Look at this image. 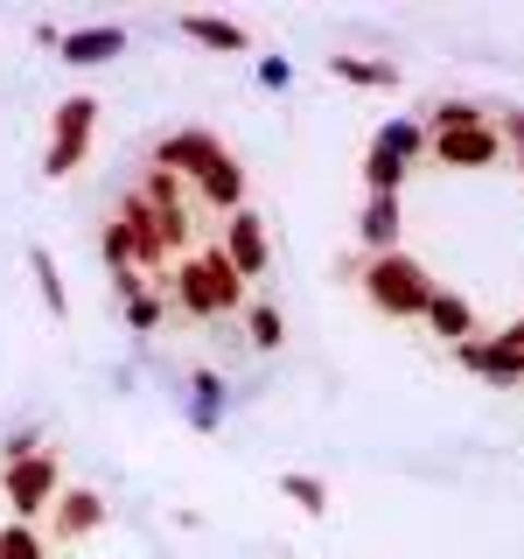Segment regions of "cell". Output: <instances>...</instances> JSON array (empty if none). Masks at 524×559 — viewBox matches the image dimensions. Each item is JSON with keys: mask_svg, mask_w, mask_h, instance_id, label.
Instances as JSON below:
<instances>
[{"mask_svg": "<svg viewBox=\"0 0 524 559\" xmlns=\"http://www.w3.org/2000/svg\"><path fill=\"white\" fill-rule=\"evenodd\" d=\"M497 140H503V162H517V175H524V105H511V112H503Z\"/></svg>", "mask_w": 524, "mask_h": 559, "instance_id": "4316f807", "label": "cell"}, {"mask_svg": "<svg viewBox=\"0 0 524 559\" xmlns=\"http://www.w3.org/2000/svg\"><path fill=\"white\" fill-rule=\"evenodd\" d=\"M57 546H49L43 524H22V518H0V559H49Z\"/></svg>", "mask_w": 524, "mask_h": 559, "instance_id": "e0dca14e", "label": "cell"}, {"mask_svg": "<svg viewBox=\"0 0 524 559\" xmlns=\"http://www.w3.org/2000/svg\"><path fill=\"white\" fill-rule=\"evenodd\" d=\"M224 154V140L210 133V127H182V133H168L162 147H154V168H168V175H182V182H196V175L210 168Z\"/></svg>", "mask_w": 524, "mask_h": 559, "instance_id": "9c48e42d", "label": "cell"}, {"mask_svg": "<svg viewBox=\"0 0 524 559\" xmlns=\"http://www.w3.org/2000/svg\"><path fill=\"white\" fill-rule=\"evenodd\" d=\"M189 419H196L203 433L224 419V378L217 371H196V378H189Z\"/></svg>", "mask_w": 524, "mask_h": 559, "instance_id": "44dd1931", "label": "cell"}, {"mask_svg": "<svg viewBox=\"0 0 524 559\" xmlns=\"http://www.w3.org/2000/svg\"><path fill=\"white\" fill-rule=\"evenodd\" d=\"M378 147H392L398 162L413 168V154H427V127H419V119H384V127H378Z\"/></svg>", "mask_w": 524, "mask_h": 559, "instance_id": "603a6c76", "label": "cell"}, {"mask_svg": "<svg viewBox=\"0 0 524 559\" xmlns=\"http://www.w3.org/2000/svg\"><path fill=\"white\" fill-rule=\"evenodd\" d=\"M217 252L231 259V273L245 280V287H252V280H266V273H273V224L259 217L252 203H245V210H231V217H224V238H217Z\"/></svg>", "mask_w": 524, "mask_h": 559, "instance_id": "5b68a950", "label": "cell"}, {"mask_svg": "<svg viewBox=\"0 0 524 559\" xmlns=\"http://www.w3.org/2000/svg\"><path fill=\"white\" fill-rule=\"evenodd\" d=\"M329 78L357 84V92H398V63H378V57H329Z\"/></svg>", "mask_w": 524, "mask_h": 559, "instance_id": "9a60e30c", "label": "cell"}, {"mask_svg": "<svg viewBox=\"0 0 524 559\" xmlns=\"http://www.w3.org/2000/svg\"><path fill=\"white\" fill-rule=\"evenodd\" d=\"M427 154H433L441 168H497V162H503L497 119H489V127H468V133H433Z\"/></svg>", "mask_w": 524, "mask_h": 559, "instance_id": "ba28073f", "label": "cell"}, {"mask_svg": "<svg viewBox=\"0 0 524 559\" xmlns=\"http://www.w3.org/2000/svg\"><path fill=\"white\" fill-rule=\"evenodd\" d=\"M182 35L203 43V49H217V57H245V49H252V28L224 22V14H182Z\"/></svg>", "mask_w": 524, "mask_h": 559, "instance_id": "5bb4252c", "label": "cell"}, {"mask_svg": "<svg viewBox=\"0 0 524 559\" xmlns=\"http://www.w3.org/2000/svg\"><path fill=\"white\" fill-rule=\"evenodd\" d=\"M419 322H427L448 349L468 343V336H483V322H476V308H468V294H454V287H433V301H427V314H419Z\"/></svg>", "mask_w": 524, "mask_h": 559, "instance_id": "8fae6325", "label": "cell"}, {"mask_svg": "<svg viewBox=\"0 0 524 559\" xmlns=\"http://www.w3.org/2000/svg\"><path fill=\"white\" fill-rule=\"evenodd\" d=\"M468 127H489V105H476V98H441L427 112V140L433 133H468Z\"/></svg>", "mask_w": 524, "mask_h": 559, "instance_id": "ac0fdd59", "label": "cell"}, {"mask_svg": "<svg viewBox=\"0 0 524 559\" xmlns=\"http://www.w3.org/2000/svg\"><path fill=\"white\" fill-rule=\"evenodd\" d=\"M259 84H266V92H287V84H294V63L287 57H266V63H259Z\"/></svg>", "mask_w": 524, "mask_h": 559, "instance_id": "f1b7e54d", "label": "cell"}, {"mask_svg": "<svg viewBox=\"0 0 524 559\" xmlns=\"http://www.w3.org/2000/svg\"><path fill=\"white\" fill-rule=\"evenodd\" d=\"M454 364H462V371H476L483 384H497V392L524 384V349L497 343V336H468V343H454Z\"/></svg>", "mask_w": 524, "mask_h": 559, "instance_id": "52a82bcc", "label": "cell"}, {"mask_svg": "<svg viewBox=\"0 0 524 559\" xmlns=\"http://www.w3.org/2000/svg\"><path fill=\"white\" fill-rule=\"evenodd\" d=\"M119 49H127V28H119V22H92V28H63L57 35V63H78V70L112 63Z\"/></svg>", "mask_w": 524, "mask_h": 559, "instance_id": "30bf717a", "label": "cell"}, {"mask_svg": "<svg viewBox=\"0 0 524 559\" xmlns=\"http://www.w3.org/2000/svg\"><path fill=\"white\" fill-rule=\"evenodd\" d=\"M140 197H147V203H162V210H175V203H182V175L147 168V175H140Z\"/></svg>", "mask_w": 524, "mask_h": 559, "instance_id": "d4e9b609", "label": "cell"}, {"mask_svg": "<svg viewBox=\"0 0 524 559\" xmlns=\"http://www.w3.org/2000/svg\"><path fill=\"white\" fill-rule=\"evenodd\" d=\"M189 189H196L210 210H224V217H231V210H245V168H238V154L224 147V154H217V162H210Z\"/></svg>", "mask_w": 524, "mask_h": 559, "instance_id": "7c38bea8", "label": "cell"}, {"mask_svg": "<svg viewBox=\"0 0 524 559\" xmlns=\"http://www.w3.org/2000/svg\"><path fill=\"white\" fill-rule=\"evenodd\" d=\"M98 252H105V266H112V273H127V266H133V231L112 217V224H105V238H98ZM133 273H140V266H133Z\"/></svg>", "mask_w": 524, "mask_h": 559, "instance_id": "cb8c5ba5", "label": "cell"}, {"mask_svg": "<svg viewBox=\"0 0 524 559\" xmlns=\"http://www.w3.org/2000/svg\"><path fill=\"white\" fill-rule=\"evenodd\" d=\"M168 308H182L189 322H217V314H245V301H252V287L231 273V259L217 252V245H203V252L175 259V273L162 280Z\"/></svg>", "mask_w": 524, "mask_h": 559, "instance_id": "6da1fadb", "label": "cell"}, {"mask_svg": "<svg viewBox=\"0 0 524 559\" xmlns=\"http://www.w3.org/2000/svg\"><path fill=\"white\" fill-rule=\"evenodd\" d=\"M92 133H98V98H92V92L57 98V119H49V147H43V175H49V182H63V175H78V168H84V154H92Z\"/></svg>", "mask_w": 524, "mask_h": 559, "instance_id": "277c9868", "label": "cell"}, {"mask_svg": "<svg viewBox=\"0 0 524 559\" xmlns=\"http://www.w3.org/2000/svg\"><path fill=\"white\" fill-rule=\"evenodd\" d=\"M245 336H252V349H279L287 343V314L273 301H245Z\"/></svg>", "mask_w": 524, "mask_h": 559, "instance_id": "7402d4cb", "label": "cell"}, {"mask_svg": "<svg viewBox=\"0 0 524 559\" xmlns=\"http://www.w3.org/2000/svg\"><path fill=\"white\" fill-rule=\"evenodd\" d=\"M497 343H511V349H524V314H517V322H503V329H497Z\"/></svg>", "mask_w": 524, "mask_h": 559, "instance_id": "f546056e", "label": "cell"}, {"mask_svg": "<svg viewBox=\"0 0 524 559\" xmlns=\"http://www.w3.org/2000/svg\"><path fill=\"white\" fill-rule=\"evenodd\" d=\"M57 497H63V454L57 448H35L22 462H0V503H8V518L43 524Z\"/></svg>", "mask_w": 524, "mask_h": 559, "instance_id": "3957f363", "label": "cell"}, {"mask_svg": "<svg viewBox=\"0 0 524 559\" xmlns=\"http://www.w3.org/2000/svg\"><path fill=\"white\" fill-rule=\"evenodd\" d=\"M398 224H406V210H398V197H364V217H357L364 259H378V252H398Z\"/></svg>", "mask_w": 524, "mask_h": 559, "instance_id": "4fadbf2b", "label": "cell"}, {"mask_svg": "<svg viewBox=\"0 0 524 559\" xmlns=\"http://www.w3.org/2000/svg\"><path fill=\"white\" fill-rule=\"evenodd\" d=\"M406 162H398L392 147H378L371 140V154H364V197H398V189H406Z\"/></svg>", "mask_w": 524, "mask_h": 559, "instance_id": "2e32d148", "label": "cell"}, {"mask_svg": "<svg viewBox=\"0 0 524 559\" xmlns=\"http://www.w3.org/2000/svg\"><path fill=\"white\" fill-rule=\"evenodd\" d=\"M28 280H35V294H43V308L63 322V314H70V294H63V273H57V259H49L43 245H28Z\"/></svg>", "mask_w": 524, "mask_h": 559, "instance_id": "d6986e66", "label": "cell"}, {"mask_svg": "<svg viewBox=\"0 0 524 559\" xmlns=\"http://www.w3.org/2000/svg\"><path fill=\"white\" fill-rule=\"evenodd\" d=\"M433 287H441V280L419 266L406 245H398V252H378V259H357V294L384 322H419L427 301H433Z\"/></svg>", "mask_w": 524, "mask_h": 559, "instance_id": "7a4b0ae2", "label": "cell"}, {"mask_svg": "<svg viewBox=\"0 0 524 559\" xmlns=\"http://www.w3.org/2000/svg\"><path fill=\"white\" fill-rule=\"evenodd\" d=\"M43 448V427H22V433H8V448H0V462H22V454Z\"/></svg>", "mask_w": 524, "mask_h": 559, "instance_id": "83f0119b", "label": "cell"}, {"mask_svg": "<svg viewBox=\"0 0 524 559\" xmlns=\"http://www.w3.org/2000/svg\"><path fill=\"white\" fill-rule=\"evenodd\" d=\"M279 497H287L294 511H308V518H322L329 503H336V497H329V483L308 476V468H287V476H279Z\"/></svg>", "mask_w": 524, "mask_h": 559, "instance_id": "ffe728a7", "label": "cell"}, {"mask_svg": "<svg viewBox=\"0 0 524 559\" xmlns=\"http://www.w3.org/2000/svg\"><path fill=\"white\" fill-rule=\"evenodd\" d=\"M127 322L140 329V336H147V329H162L168 322V294H133V301H127Z\"/></svg>", "mask_w": 524, "mask_h": 559, "instance_id": "484cf974", "label": "cell"}, {"mask_svg": "<svg viewBox=\"0 0 524 559\" xmlns=\"http://www.w3.org/2000/svg\"><path fill=\"white\" fill-rule=\"evenodd\" d=\"M105 524H112V503H105L98 489H84V483H63V497L49 503L43 532H49V546H84V538H98Z\"/></svg>", "mask_w": 524, "mask_h": 559, "instance_id": "8992f818", "label": "cell"}]
</instances>
